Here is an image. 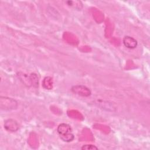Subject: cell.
I'll list each match as a JSON object with an SVG mask.
<instances>
[{
  "label": "cell",
  "instance_id": "obj_1",
  "mask_svg": "<svg viewBox=\"0 0 150 150\" xmlns=\"http://www.w3.org/2000/svg\"><path fill=\"white\" fill-rule=\"evenodd\" d=\"M57 131L60 139L64 142H69L74 138V136L72 133V129L70 125L67 124L62 123L59 124L57 127Z\"/></svg>",
  "mask_w": 150,
  "mask_h": 150
},
{
  "label": "cell",
  "instance_id": "obj_2",
  "mask_svg": "<svg viewBox=\"0 0 150 150\" xmlns=\"http://www.w3.org/2000/svg\"><path fill=\"white\" fill-rule=\"evenodd\" d=\"M71 91L74 94L83 97H88L91 94V91L87 87L83 85H76L71 87Z\"/></svg>",
  "mask_w": 150,
  "mask_h": 150
},
{
  "label": "cell",
  "instance_id": "obj_3",
  "mask_svg": "<svg viewBox=\"0 0 150 150\" xmlns=\"http://www.w3.org/2000/svg\"><path fill=\"white\" fill-rule=\"evenodd\" d=\"M4 99L5 100V103H6V104H5L4 105L1 106V110L5 111H9L16 109L17 108L18 103L14 99H12L11 98H8L6 97H4Z\"/></svg>",
  "mask_w": 150,
  "mask_h": 150
},
{
  "label": "cell",
  "instance_id": "obj_4",
  "mask_svg": "<svg viewBox=\"0 0 150 150\" xmlns=\"http://www.w3.org/2000/svg\"><path fill=\"white\" fill-rule=\"evenodd\" d=\"M4 128L8 131L15 132L19 129V124L13 119H8L4 122Z\"/></svg>",
  "mask_w": 150,
  "mask_h": 150
},
{
  "label": "cell",
  "instance_id": "obj_5",
  "mask_svg": "<svg viewBox=\"0 0 150 150\" xmlns=\"http://www.w3.org/2000/svg\"><path fill=\"white\" fill-rule=\"evenodd\" d=\"M123 43L128 49H135L138 44L137 40L129 36H125L123 38Z\"/></svg>",
  "mask_w": 150,
  "mask_h": 150
},
{
  "label": "cell",
  "instance_id": "obj_6",
  "mask_svg": "<svg viewBox=\"0 0 150 150\" xmlns=\"http://www.w3.org/2000/svg\"><path fill=\"white\" fill-rule=\"evenodd\" d=\"M43 86L45 88L51 90L53 88V80L50 77H46L43 81Z\"/></svg>",
  "mask_w": 150,
  "mask_h": 150
},
{
  "label": "cell",
  "instance_id": "obj_7",
  "mask_svg": "<svg viewBox=\"0 0 150 150\" xmlns=\"http://www.w3.org/2000/svg\"><path fill=\"white\" fill-rule=\"evenodd\" d=\"M18 77L20 78L21 80L24 83L25 85L28 86H32V83H31V80H30V77L27 76L25 74L22 73V75H21L20 73H18Z\"/></svg>",
  "mask_w": 150,
  "mask_h": 150
},
{
  "label": "cell",
  "instance_id": "obj_8",
  "mask_svg": "<svg viewBox=\"0 0 150 150\" xmlns=\"http://www.w3.org/2000/svg\"><path fill=\"white\" fill-rule=\"evenodd\" d=\"M30 77L32 86H33L35 87H38V84H39L38 76L35 73H32L30 74Z\"/></svg>",
  "mask_w": 150,
  "mask_h": 150
},
{
  "label": "cell",
  "instance_id": "obj_9",
  "mask_svg": "<svg viewBox=\"0 0 150 150\" xmlns=\"http://www.w3.org/2000/svg\"><path fill=\"white\" fill-rule=\"evenodd\" d=\"M81 149L83 150H94V149H98V148L95 145H83V146L81 148Z\"/></svg>",
  "mask_w": 150,
  "mask_h": 150
}]
</instances>
